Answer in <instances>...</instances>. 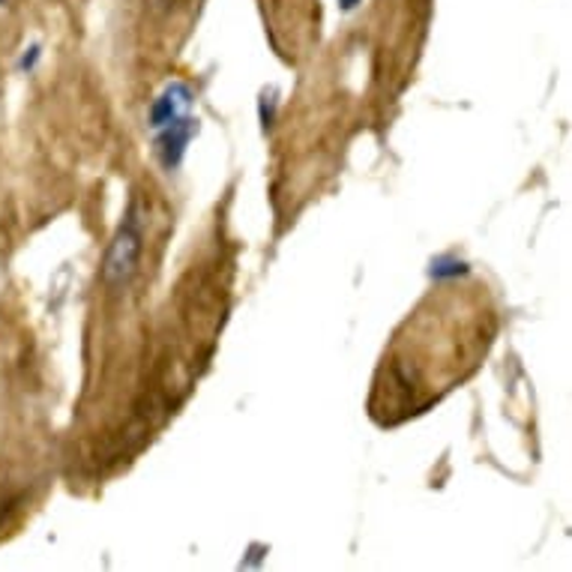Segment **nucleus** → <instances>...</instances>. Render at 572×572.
<instances>
[{"mask_svg": "<svg viewBox=\"0 0 572 572\" xmlns=\"http://www.w3.org/2000/svg\"><path fill=\"white\" fill-rule=\"evenodd\" d=\"M138 256H141V228L135 220V210H129L109 246V256L102 264V279L109 285H126L135 276Z\"/></svg>", "mask_w": 572, "mask_h": 572, "instance_id": "f257e3e1", "label": "nucleus"}, {"mask_svg": "<svg viewBox=\"0 0 572 572\" xmlns=\"http://www.w3.org/2000/svg\"><path fill=\"white\" fill-rule=\"evenodd\" d=\"M196 133H198V121L186 117V114L159 129L157 157H159V162H162V169L174 171L177 165H181L183 153H186V145L192 141V135Z\"/></svg>", "mask_w": 572, "mask_h": 572, "instance_id": "f03ea898", "label": "nucleus"}, {"mask_svg": "<svg viewBox=\"0 0 572 572\" xmlns=\"http://www.w3.org/2000/svg\"><path fill=\"white\" fill-rule=\"evenodd\" d=\"M189 102H192V90L181 82H174L169 85L159 99L153 102V109H150V126L153 129H162V126H169L171 121H177L183 117V111L189 109Z\"/></svg>", "mask_w": 572, "mask_h": 572, "instance_id": "7ed1b4c3", "label": "nucleus"}, {"mask_svg": "<svg viewBox=\"0 0 572 572\" xmlns=\"http://www.w3.org/2000/svg\"><path fill=\"white\" fill-rule=\"evenodd\" d=\"M468 268H464L462 261H456V258H435L432 261V276L435 279H456V276H464Z\"/></svg>", "mask_w": 572, "mask_h": 572, "instance_id": "20e7f679", "label": "nucleus"}, {"mask_svg": "<svg viewBox=\"0 0 572 572\" xmlns=\"http://www.w3.org/2000/svg\"><path fill=\"white\" fill-rule=\"evenodd\" d=\"M39 58H42V49H39V42H34V46H27L25 51H22V58H18V73H34L37 70Z\"/></svg>", "mask_w": 572, "mask_h": 572, "instance_id": "39448f33", "label": "nucleus"}, {"mask_svg": "<svg viewBox=\"0 0 572 572\" xmlns=\"http://www.w3.org/2000/svg\"><path fill=\"white\" fill-rule=\"evenodd\" d=\"M360 3H363V0H339V10H341V13H353V10H357Z\"/></svg>", "mask_w": 572, "mask_h": 572, "instance_id": "423d86ee", "label": "nucleus"}, {"mask_svg": "<svg viewBox=\"0 0 572 572\" xmlns=\"http://www.w3.org/2000/svg\"><path fill=\"white\" fill-rule=\"evenodd\" d=\"M7 3H10V0H0V10H3V7H7Z\"/></svg>", "mask_w": 572, "mask_h": 572, "instance_id": "0eeeda50", "label": "nucleus"}]
</instances>
